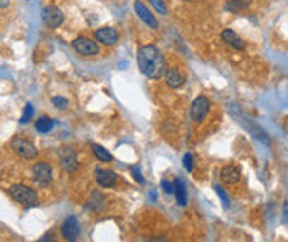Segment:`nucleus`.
I'll return each instance as SVG.
<instances>
[{
    "instance_id": "obj_1",
    "label": "nucleus",
    "mask_w": 288,
    "mask_h": 242,
    "mask_svg": "<svg viewBox=\"0 0 288 242\" xmlns=\"http://www.w3.org/2000/svg\"><path fill=\"white\" fill-rule=\"evenodd\" d=\"M137 65L148 78H161L166 73V58L156 45H144L137 50Z\"/></svg>"
},
{
    "instance_id": "obj_2",
    "label": "nucleus",
    "mask_w": 288,
    "mask_h": 242,
    "mask_svg": "<svg viewBox=\"0 0 288 242\" xmlns=\"http://www.w3.org/2000/svg\"><path fill=\"white\" fill-rule=\"evenodd\" d=\"M10 196L15 199L19 204H22L25 207H33L37 206L38 199H37V194L32 187L25 186V184H15L10 187Z\"/></svg>"
},
{
    "instance_id": "obj_3",
    "label": "nucleus",
    "mask_w": 288,
    "mask_h": 242,
    "mask_svg": "<svg viewBox=\"0 0 288 242\" xmlns=\"http://www.w3.org/2000/svg\"><path fill=\"white\" fill-rule=\"evenodd\" d=\"M72 47L78 55L83 57H96L99 55V47L95 40L88 39V37H77L72 41Z\"/></svg>"
},
{
    "instance_id": "obj_4",
    "label": "nucleus",
    "mask_w": 288,
    "mask_h": 242,
    "mask_svg": "<svg viewBox=\"0 0 288 242\" xmlns=\"http://www.w3.org/2000/svg\"><path fill=\"white\" fill-rule=\"evenodd\" d=\"M12 149H14L20 158H25V160H35V158L38 156V151H37L35 146L22 136H15L14 140H12Z\"/></svg>"
},
{
    "instance_id": "obj_5",
    "label": "nucleus",
    "mask_w": 288,
    "mask_h": 242,
    "mask_svg": "<svg viewBox=\"0 0 288 242\" xmlns=\"http://www.w3.org/2000/svg\"><path fill=\"white\" fill-rule=\"evenodd\" d=\"M32 178L38 186H48L53 179V169L47 162H37L32 168Z\"/></svg>"
},
{
    "instance_id": "obj_6",
    "label": "nucleus",
    "mask_w": 288,
    "mask_h": 242,
    "mask_svg": "<svg viewBox=\"0 0 288 242\" xmlns=\"http://www.w3.org/2000/svg\"><path fill=\"white\" fill-rule=\"evenodd\" d=\"M209 110H211V101L206 97H197L191 105V120L194 123H200L207 116Z\"/></svg>"
},
{
    "instance_id": "obj_7",
    "label": "nucleus",
    "mask_w": 288,
    "mask_h": 242,
    "mask_svg": "<svg viewBox=\"0 0 288 242\" xmlns=\"http://www.w3.org/2000/svg\"><path fill=\"white\" fill-rule=\"evenodd\" d=\"M41 19H43V22L48 28H58L61 23H63L65 17H63V12H61L58 7L48 5L43 8V12H41Z\"/></svg>"
},
{
    "instance_id": "obj_8",
    "label": "nucleus",
    "mask_w": 288,
    "mask_h": 242,
    "mask_svg": "<svg viewBox=\"0 0 288 242\" xmlns=\"http://www.w3.org/2000/svg\"><path fill=\"white\" fill-rule=\"evenodd\" d=\"M118 32L111 27H101L95 30V40L98 43L104 45V47H113V45L118 43Z\"/></svg>"
},
{
    "instance_id": "obj_9",
    "label": "nucleus",
    "mask_w": 288,
    "mask_h": 242,
    "mask_svg": "<svg viewBox=\"0 0 288 242\" xmlns=\"http://www.w3.org/2000/svg\"><path fill=\"white\" fill-rule=\"evenodd\" d=\"M61 234L68 242H75L80 236V222L75 216H70L61 224Z\"/></svg>"
},
{
    "instance_id": "obj_10",
    "label": "nucleus",
    "mask_w": 288,
    "mask_h": 242,
    "mask_svg": "<svg viewBox=\"0 0 288 242\" xmlns=\"http://www.w3.org/2000/svg\"><path fill=\"white\" fill-rule=\"evenodd\" d=\"M134 10H136V14L139 15V19L143 20V22L148 25V27H151L153 30H157L159 28V22L156 20V17L153 15V12L149 10L148 7L144 5L141 0H137V2H134Z\"/></svg>"
},
{
    "instance_id": "obj_11",
    "label": "nucleus",
    "mask_w": 288,
    "mask_h": 242,
    "mask_svg": "<svg viewBox=\"0 0 288 242\" xmlns=\"http://www.w3.org/2000/svg\"><path fill=\"white\" fill-rule=\"evenodd\" d=\"M164 81L169 88H181L186 83V77L179 68H168L164 73Z\"/></svg>"
},
{
    "instance_id": "obj_12",
    "label": "nucleus",
    "mask_w": 288,
    "mask_h": 242,
    "mask_svg": "<svg viewBox=\"0 0 288 242\" xmlns=\"http://www.w3.org/2000/svg\"><path fill=\"white\" fill-rule=\"evenodd\" d=\"M60 161H61V166L68 171V173H73V171H77L78 168V158H77V153L73 151L72 148H63L60 151Z\"/></svg>"
},
{
    "instance_id": "obj_13",
    "label": "nucleus",
    "mask_w": 288,
    "mask_h": 242,
    "mask_svg": "<svg viewBox=\"0 0 288 242\" xmlns=\"http://www.w3.org/2000/svg\"><path fill=\"white\" fill-rule=\"evenodd\" d=\"M96 182L101 187H113L118 182V176L110 169H98L96 171Z\"/></svg>"
},
{
    "instance_id": "obj_14",
    "label": "nucleus",
    "mask_w": 288,
    "mask_h": 242,
    "mask_svg": "<svg viewBox=\"0 0 288 242\" xmlns=\"http://www.w3.org/2000/svg\"><path fill=\"white\" fill-rule=\"evenodd\" d=\"M240 178L242 174L237 166H224L220 169V179H222L225 184H237L240 181Z\"/></svg>"
},
{
    "instance_id": "obj_15",
    "label": "nucleus",
    "mask_w": 288,
    "mask_h": 242,
    "mask_svg": "<svg viewBox=\"0 0 288 242\" xmlns=\"http://www.w3.org/2000/svg\"><path fill=\"white\" fill-rule=\"evenodd\" d=\"M220 39H222L229 47H232L235 50H244V47H245L244 40H242L233 30H230V28H227V30H224L222 33H220Z\"/></svg>"
},
{
    "instance_id": "obj_16",
    "label": "nucleus",
    "mask_w": 288,
    "mask_h": 242,
    "mask_svg": "<svg viewBox=\"0 0 288 242\" xmlns=\"http://www.w3.org/2000/svg\"><path fill=\"white\" fill-rule=\"evenodd\" d=\"M174 194L177 198L179 206H186L187 204V189H186V182L181 178H177L174 181Z\"/></svg>"
},
{
    "instance_id": "obj_17",
    "label": "nucleus",
    "mask_w": 288,
    "mask_h": 242,
    "mask_svg": "<svg viewBox=\"0 0 288 242\" xmlns=\"http://www.w3.org/2000/svg\"><path fill=\"white\" fill-rule=\"evenodd\" d=\"M250 3H252V0H229V2L225 3V10L240 12V10H245Z\"/></svg>"
},
{
    "instance_id": "obj_18",
    "label": "nucleus",
    "mask_w": 288,
    "mask_h": 242,
    "mask_svg": "<svg viewBox=\"0 0 288 242\" xmlns=\"http://www.w3.org/2000/svg\"><path fill=\"white\" fill-rule=\"evenodd\" d=\"M35 128H37V131H38V133H48V131H52L53 120L48 118V116H40V118L35 121Z\"/></svg>"
},
{
    "instance_id": "obj_19",
    "label": "nucleus",
    "mask_w": 288,
    "mask_h": 242,
    "mask_svg": "<svg viewBox=\"0 0 288 242\" xmlns=\"http://www.w3.org/2000/svg\"><path fill=\"white\" fill-rule=\"evenodd\" d=\"M90 207L96 212H99L104 207V196L101 193H98V191H95L93 194H91L90 198Z\"/></svg>"
},
{
    "instance_id": "obj_20",
    "label": "nucleus",
    "mask_w": 288,
    "mask_h": 242,
    "mask_svg": "<svg viewBox=\"0 0 288 242\" xmlns=\"http://www.w3.org/2000/svg\"><path fill=\"white\" fill-rule=\"evenodd\" d=\"M91 148H93L95 156L98 158L99 161H103V162H111V161H113V156L110 154V151H106V149H104L103 146H99V144H93V146H91Z\"/></svg>"
},
{
    "instance_id": "obj_21",
    "label": "nucleus",
    "mask_w": 288,
    "mask_h": 242,
    "mask_svg": "<svg viewBox=\"0 0 288 242\" xmlns=\"http://www.w3.org/2000/svg\"><path fill=\"white\" fill-rule=\"evenodd\" d=\"M151 5L156 8L157 12H159L161 15H166L168 14V8H166V3H164V0H148Z\"/></svg>"
},
{
    "instance_id": "obj_22",
    "label": "nucleus",
    "mask_w": 288,
    "mask_h": 242,
    "mask_svg": "<svg viewBox=\"0 0 288 242\" xmlns=\"http://www.w3.org/2000/svg\"><path fill=\"white\" fill-rule=\"evenodd\" d=\"M52 103L58 108V110H65V108L68 106V101H66L63 97H53L52 98Z\"/></svg>"
},
{
    "instance_id": "obj_23",
    "label": "nucleus",
    "mask_w": 288,
    "mask_h": 242,
    "mask_svg": "<svg viewBox=\"0 0 288 242\" xmlns=\"http://www.w3.org/2000/svg\"><path fill=\"white\" fill-rule=\"evenodd\" d=\"M32 116H33V106L28 103V105L25 106V111H23V116H22V120H20V123H28V121L32 120Z\"/></svg>"
},
{
    "instance_id": "obj_24",
    "label": "nucleus",
    "mask_w": 288,
    "mask_h": 242,
    "mask_svg": "<svg viewBox=\"0 0 288 242\" xmlns=\"http://www.w3.org/2000/svg\"><path fill=\"white\" fill-rule=\"evenodd\" d=\"M161 186H162V189H164L166 194H173V193H174V182L168 181L166 178L161 181Z\"/></svg>"
},
{
    "instance_id": "obj_25",
    "label": "nucleus",
    "mask_w": 288,
    "mask_h": 242,
    "mask_svg": "<svg viewBox=\"0 0 288 242\" xmlns=\"http://www.w3.org/2000/svg\"><path fill=\"white\" fill-rule=\"evenodd\" d=\"M184 168L187 171H192V168H194V158H192L191 153L184 154Z\"/></svg>"
},
{
    "instance_id": "obj_26",
    "label": "nucleus",
    "mask_w": 288,
    "mask_h": 242,
    "mask_svg": "<svg viewBox=\"0 0 288 242\" xmlns=\"http://www.w3.org/2000/svg\"><path fill=\"white\" fill-rule=\"evenodd\" d=\"M215 191L219 193L220 199H222V202H224V206H225V207L230 206V201H229V196L225 194V191H222V187H220V186H215Z\"/></svg>"
},
{
    "instance_id": "obj_27",
    "label": "nucleus",
    "mask_w": 288,
    "mask_h": 242,
    "mask_svg": "<svg viewBox=\"0 0 288 242\" xmlns=\"http://www.w3.org/2000/svg\"><path fill=\"white\" fill-rule=\"evenodd\" d=\"M131 174H133V178H134L137 182H141V184L144 182V178L141 176V173H139V169H137V168H133L131 169Z\"/></svg>"
},
{
    "instance_id": "obj_28",
    "label": "nucleus",
    "mask_w": 288,
    "mask_h": 242,
    "mask_svg": "<svg viewBox=\"0 0 288 242\" xmlns=\"http://www.w3.org/2000/svg\"><path fill=\"white\" fill-rule=\"evenodd\" d=\"M8 3H10V0H0V8H7Z\"/></svg>"
},
{
    "instance_id": "obj_29",
    "label": "nucleus",
    "mask_w": 288,
    "mask_h": 242,
    "mask_svg": "<svg viewBox=\"0 0 288 242\" xmlns=\"http://www.w3.org/2000/svg\"><path fill=\"white\" fill-rule=\"evenodd\" d=\"M149 242H168V241H164L162 237H159V239H153V241H149Z\"/></svg>"
}]
</instances>
